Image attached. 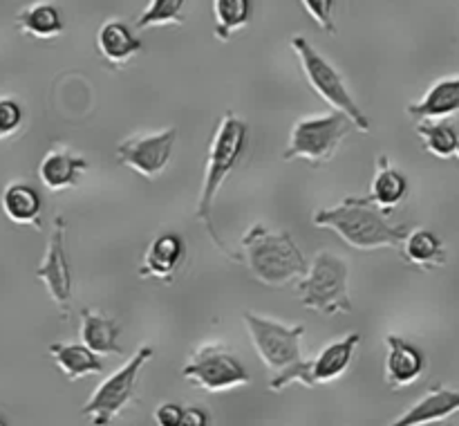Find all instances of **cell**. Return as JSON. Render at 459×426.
I'll return each mask as SVG.
<instances>
[{
  "label": "cell",
  "mask_w": 459,
  "mask_h": 426,
  "mask_svg": "<svg viewBox=\"0 0 459 426\" xmlns=\"http://www.w3.org/2000/svg\"><path fill=\"white\" fill-rule=\"evenodd\" d=\"M316 227L332 229L341 240L359 251H375L394 247L399 249L411 229L406 224H393L384 211L370 197H343L339 204L325 206L314 213Z\"/></svg>",
  "instance_id": "1"
},
{
  "label": "cell",
  "mask_w": 459,
  "mask_h": 426,
  "mask_svg": "<svg viewBox=\"0 0 459 426\" xmlns=\"http://www.w3.org/2000/svg\"><path fill=\"white\" fill-rule=\"evenodd\" d=\"M247 137H249V128H247L245 121H242L240 117L233 115L231 110L224 112L218 128H215L213 139H211L209 155H206L204 179H202L200 197H197V206H195L197 220H200L202 227L206 229L209 238L215 242V247H218V249L231 260H238V254H233V251L227 249L222 238H220L218 231H215L211 213H213L215 196H218V191L222 188L224 179H227L229 173L236 169L242 152H245Z\"/></svg>",
  "instance_id": "2"
},
{
  "label": "cell",
  "mask_w": 459,
  "mask_h": 426,
  "mask_svg": "<svg viewBox=\"0 0 459 426\" xmlns=\"http://www.w3.org/2000/svg\"><path fill=\"white\" fill-rule=\"evenodd\" d=\"M238 260L245 263L255 281L273 290L299 283L309 269L294 238L287 231H272L264 224H254L242 236Z\"/></svg>",
  "instance_id": "3"
},
{
  "label": "cell",
  "mask_w": 459,
  "mask_h": 426,
  "mask_svg": "<svg viewBox=\"0 0 459 426\" xmlns=\"http://www.w3.org/2000/svg\"><path fill=\"white\" fill-rule=\"evenodd\" d=\"M300 303L318 314H352L350 299V267L345 258L332 251H318L307 274L296 283Z\"/></svg>",
  "instance_id": "4"
},
{
  "label": "cell",
  "mask_w": 459,
  "mask_h": 426,
  "mask_svg": "<svg viewBox=\"0 0 459 426\" xmlns=\"http://www.w3.org/2000/svg\"><path fill=\"white\" fill-rule=\"evenodd\" d=\"M291 49L296 52L300 63V70H303L305 79H307L309 88L332 108V110H339L343 115H348L354 121L357 130L361 133H370V119L366 117V112L359 108V103L354 101V97L350 94L348 83H345L343 74L309 43L305 36L296 34L291 39Z\"/></svg>",
  "instance_id": "5"
},
{
  "label": "cell",
  "mask_w": 459,
  "mask_h": 426,
  "mask_svg": "<svg viewBox=\"0 0 459 426\" xmlns=\"http://www.w3.org/2000/svg\"><path fill=\"white\" fill-rule=\"evenodd\" d=\"M357 128L354 121L343 112L334 110L330 115L300 117L290 133L282 160H303L312 166L327 164L334 160L336 151L352 130Z\"/></svg>",
  "instance_id": "6"
},
{
  "label": "cell",
  "mask_w": 459,
  "mask_h": 426,
  "mask_svg": "<svg viewBox=\"0 0 459 426\" xmlns=\"http://www.w3.org/2000/svg\"><path fill=\"white\" fill-rule=\"evenodd\" d=\"M155 348L152 345H139L133 357L112 372L108 379H103L92 393V397L81 408L85 417H90L92 426H110L130 404L134 402V390H137L139 375L143 366L152 359Z\"/></svg>",
  "instance_id": "7"
},
{
  "label": "cell",
  "mask_w": 459,
  "mask_h": 426,
  "mask_svg": "<svg viewBox=\"0 0 459 426\" xmlns=\"http://www.w3.org/2000/svg\"><path fill=\"white\" fill-rule=\"evenodd\" d=\"M247 332H249L254 348L264 366L278 375L303 361L300 339L305 335V326H287L278 318L260 317L255 312H245Z\"/></svg>",
  "instance_id": "8"
},
{
  "label": "cell",
  "mask_w": 459,
  "mask_h": 426,
  "mask_svg": "<svg viewBox=\"0 0 459 426\" xmlns=\"http://www.w3.org/2000/svg\"><path fill=\"white\" fill-rule=\"evenodd\" d=\"M182 377L191 386L209 393H222L251 384V375L245 363L224 343H206L197 348L182 368Z\"/></svg>",
  "instance_id": "9"
},
{
  "label": "cell",
  "mask_w": 459,
  "mask_h": 426,
  "mask_svg": "<svg viewBox=\"0 0 459 426\" xmlns=\"http://www.w3.org/2000/svg\"><path fill=\"white\" fill-rule=\"evenodd\" d=\"M178 130L164 128L157 133H142L117 143V160L146 179L160 178L173 155Z\"/></svg>",
  "instance_id": "10"
},
{
  "label": "cell",
  "mask_w": 459,
  "mask_h": 426,
  "mask_svg": "<svg viewBox=\"0 0 459 426\" xmlns=\"http://www.w3.org/2000/svg\"><path fill=\"white\" fill-rule=\"evenodd\" d=\"M65 231L67 222L63 215L54 218L52 233H49L48 247H45L43 260L36 267L34 276L48 290L49 299L54 300L58 309H61L63 318L70 317L72 308V272H70V260L65 254Z\"/></svg>",
  "instance_id": "11"
},
{
  "label": "cell",
  "mask_w": 459,
  "mask_h": 426,
  "mask_svg": "<svg viewBox=\"0 0 459 426\" xmlns=\"http://www.w3.org/2000/svg\"><path fill=\"white\" fill-rule=\"evenodd\" d=\"M186 242L179 233L164 231L152 238L146 247L142 265H139V276L157 278V281L173 283L179 269L186 263Z\"/></svg>",
  "instance_id": "12"
},
{
  "label": "cell",
  "mask_w": 459,
  "mask_h": 426,
  "mask_svg": "<svg viewBox=\"0 0 459 426\" xmlns=\"http://www.w3.org/2000/svg\"><path fill=\"white\" fill-rule=\"evenodd\" d=\"M426 372V354L420 345L411 343L399 335L385 336V384L403 388L420 379Z\"/></svg>",
  "instance_id": "13"
},
{
  "label": "cell",
  "mask_w": 459,
  "mask_h": 426,
  "mask_svg": "<svg viewBox=\"0 0 459 426\" xmlns=\"http://www.w3.org/2000/svg\"><path fill=\"white\" fill-rule=\"evenodd\" d=\"M455 413H459V390L437 384L388 426H429Z\"/></svg>",
  "instance_id": "14"
},
{
  "label": "cell",
  "mask_w": 459,
  "mask_h": 426,
  "mask_svg": "<svg viewBox=\"0 0 459 426\" xmlns=\"http://www.w3.org/2000/svg\"><path fill=\"white\" fill-rule=\"evenodd\" d=\"M88 169L90 164L83 155H76L70 148L58 146L45 152L39 164V178L49 191H65V188L79 187L81 178Z\"/></svg>",
  "instance_id": "15"
},
{
  "label": "cell",
  "mask_w": 459,
  "mask_h": 426,
  "mask_svg": "<svg viewBox=\"0 0 459 426\" xmlns=\"http://www.w3.org/2000/svg\"><path fill=\"white\" fill-rule=\"evenodd\" d=\"M97 49L103 61L112 67H124L143 49L142 39L133 31L128 22L110 18L97 31Z\"/></svg>",
  "instance_id": "16"
},
{
  "label": "cell",
  "mask_w": 459,
  "mask_h": 426,
  "mask_svg": "<svg viewBox=\"0 0 459 426\" xmlns=\"http://www.w3.org/2000/svg\"><path fill=\"white\" fill-rule=\"evenodd\" d=\"M0 206L7 220L13 224H30V227L40 229V215H43V197H40L39 188L31 187L30 182H9L3 188L0 196Z\"/></svg>",
  "instance_id": "17"
},
{
  "label": "cell",
  "mask_w": 459,
  "mask_h": 426,
  "mask_svg": "<svg viewBox=\"0 0 459 426\" xmlns=\"http://www.w3.org/2000/svg\"><path fill=\"white\" fill-rule=\"evenodd\" d=\"M408 115L415 119H446L459 115V74L439 79L430 85L420 101L406 108Z\"/></svg>",
  "instance_id": "18"
},
{
  "label": "cell",
  "mask_w": 459,
  "mask_h": 426,
  "mask_svg": "<svg viewBox=\"0 0 459 426\" xmlns=\"http://www.w3.org/2000/svg\"><path fill=\"white\" fill-rule=\"evenodd\" d=\"M16 27L21 34L39 40H52L65 31V21L52 0H36L16 13Z\"/></svg>",
  "instance_id": "19"
},
{
  "label": "cell",
  "mask_w": 459,
  "mask_h": 426,
  "mask_svg": "<svg viewBox=\"0 0 459 426\" xmlns=\"http://www.w3.org/2000/svg\"><path fill=\"white\" fill-rule=\"evenodd\" d=\"M408 191H411L408 178L388 160V155L377 157V173L372 178L370 196L368 197L388 215L390 211H394L406 200Z\"/></svg>",
  "instance_id": "20"
},
{
  "label": "cell",
  "mask_w": 459,
  "mask_h": 426,
  "mask_svg": "<svg viewBox=\"0 0 459 426\" xmlns=\"http://www.w3.org/2000/svg\"><path fill=\"white\" fill-rule=\"evenodd\" d=\"M359 341H361V335H359V332H350V335L343 336L341 341L325 345V348L316 354V359H312L314 384H330V381L343 377L345 370L350 368V363H352L354 350H357Z\"/></svg>",
  "instance_id": "21"
},
{
  "label": "cell",
  "mask_w": 459,
  "mask_h": 426,
  "mask_svg": "<svg viewBox=\"0 0 459 426\" xmlns=\"http://www.w3.org/2000/svg\"><path fill=\"white\" fill-rule=\"evenodd\" d=\"M121 327L117 326L115 318L99 314L97 309L83 308L81 309V341L90 350L101 357V354H124L119 343Z\"/></svg>",
  "instance_id": "22"
},
{
  "label": "cell",
  "mask_w": 459,
  "mask_h": 426,
  "mask_svg": "<svg viewBox=\"0 0 459 426\" xmlns=\"http://www.w3.org/2000/svg\"><path fill=\"white\" fill-rule=\"evenodd\" d=\"M402 256L406 263L415 265V267L430 272V269H439L446 265V247H444L442 238L435 231L424 227H417L408 231L406 240L402 242Z\"/></svg>",
  "instance_id": "23"
},
{
  "label": "cell",
  "mask_w": 459,
  "mask_h": 426,
  "mask_svg": "<svg viewBox=\"0 0 459 426\" xmlns=\"http://www.w3.org/2000/svg\"><path fill=\"white\" fill-rule=\"evenodd\" d=\"M48 352L52 354L54 363L61 368V372L70 381L103 372L101 357L94 350H90L83 341L81 343H52Z\"/></svg>",
  "instance_id": "24"
},
{
  "label": "cell",
  "mask_w": 459,
  "mask_h": 426,
  "mask_svg": "<svg viewBox=\"0 0 459 426\" xmlns=\"http://www.w3.org/2000/svg\"><path fill=\"white\" fill-rule=\"evenodd\" d=\"M254 18V0H213V30L220 40H229Z\"/></svg>",
  "instance_id": "25"
},
{
  "label": "cell",
  "mask_w": 459,
  "mask_h": 426,
  "mask_svg": "<svg viewBox=\"0 0 459 426\" xmlns=\"http://www.w3.org/2000/svg\"><path fill=\"white\" fill-rule=\"evenodd\" d=\"M417 135L424 142V148L430 155L439 157V160H448L457 152L459 135L448 121L442 119H426L417 124Z\"/></svg>",
  "instance_id": "26"
},
{
  "label": "cell",
  "mask_w": 459,
  "mask_h": 426,
  "mask_svg": "<svg viewBox=\"0 0 459 426\" xmlns=\"http://www.w3.org/2000/svg\"><path fill=\"white\" fill-rule=\"evenodd\" d=\"M184 7L186 0H151L137 18V30H151V27L182 25Z\"/></svg>",
  "instance_id": "27"
},
{
  "label": "cell",
  "mask_w": 459,
  "mask_h": 426,
  "mask_svg": "<svg viewBox=\"0 0 459 426\" xmlns=\"http://www.w3.org/2000/svg\"><path fill=\"white\" fill-rule=\"evenodd\" d=\"M25 121V110L21 103L12 97H0V142L21 130Z\"/></svg>",
  "instance_id": "28"
},
{
  "label": "cell",
  "mask_w": 459,
  "mask_h": 426,
  "mask_svg": "<svg viewBox=\"0 0 459 426\" xmlns=\"http://www.w3.org/2000/svg\"><path fill=\"white\" fill-rule=\"evenodd\" d=\"M334 3L336 0H300L305 12L312 16V21L321 27L325 34H336L334 22Z\"/></svg>",
  "instance_id": "29"
},
{
  "label": "cell",
  "mask_w": 459,
  "mask_h": 426,
  "mask_svg": "<svg viewBox=\"0 0 459 426\" xmlns=\"http://www.w3.org/2000/svg\"><path fill=\"white\" fill-rule=\"evenodd\" d=\"M184 417V406L173 402H166L161 406L155 408L152 413V420H155L157 426H182Z\"/></svg>",
  "instance_id": "30"
},
{
  "label": "cell",
  "mask_w": 459,
  "mask_h": 426,
  "mask_svg": "<svg viewBox=\"0 0 459 426\" xmlns=\"http://www.w3.org/2000/svg\"><path fill=\"white\" fill-rule=\"evenodd\" d=\"M182 426H211L209 411H206V408H202V406L184 408Z\"/></svg>",
  "instance_id": "31"
},
{
  "label": "cell",
  "mask_w": 459,
  "mask_h": 426,
  "mask_svg": "<svg viewBox=\"0 0 459 426\" xmlns=\"http://www.w3.org/2000/svg\"><path fill=\"white\" fill-rule=\"evenodd\" d=\"M0 426H12V424H9V422L4 420V417H0Z\"/></svg>",
  "instance_id": "32"
},
{
  "label": "cell",
  "mask_w": 459,
  "mask_h": 426,
  "mask_svg": "<svg viewBox=\"0 0 459 426\" xmlns=\"http://www.w3.org/2000/svg\"><path fill=\"white\" fill-rule=\"evenodd\" d=\"M455 155H457V160H459V143H457V152H455Z\"/></svg>",
  "instance_id": "33"
}]
</instances>
